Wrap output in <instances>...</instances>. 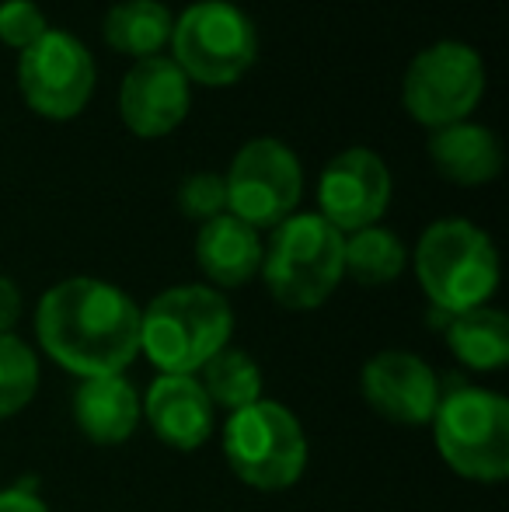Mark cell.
I'll use <instances>...</instances> for the list:
<instances>
[{"instance_id":"9a60e30c","label":"cell","mask_w":509,"mask_h":512,"mask_svg":"<svg viewBox=\"0 0 509 512\" xmlns=\"http://www.w3.org/2000/svg\"><path fill=\"white\" fill-rule=\"evenodd\" d=\"M262 251L265 244L258 241V230L234 213H220L199 223L196 262L203 276L220 290H238V286L252 283L262 269Z\"/></svg>"},{"instance_id":"4fadbf2b","label":"cell","mask_w":509,"mask_h":512,"mask_svg":"<svg viewBox=\"0 0 509 512\" xmlns=\"http://www.w3.org/2000/svg\"><path fill=\"white\" fill-rule=\"evenodd\" d=\"M189 77L178 70L171 56H147L123 77L119 88V115L126 129L143 140H157L182 126L189 115Z\"/></svg>"},{"instance_id":"ffe728a7","label":"cell","mask_w":509,"mask_h":512,"mask_svg":"<svg viewBox=\"0 0 509 512\" xmlns=\"http://www.w3.org/2000/svg\"><path fill=\"white\" fill-rule=\"evenodd\" d=\"M408 251L398 234L384 227H363L346 237L342 265L360 286H387L405 272Z\"/></svg>"},{"instance_id":"5b68a950","label":"cell","mask_w":509,"mask_h":512,"mask_svg":"<svg viewBox=\"0 0 509 512\" xmlns=\"http://www.w3.org/2000/svg\"><path fill=\"white\" fill-rule=\"evenodd\" d=\"M346 237L318 213H293L272 227L262 251V279L272 300L286 310H314L335 293L346 276Z\"/></svg>"},{"instance_id":"277c9868","label":"cell","mask_w":509,"mask_h":512,"mask_svg":"<svg viewBox=\"0 0 509 512\" xmlns=\"http://www.w3.org/2000/svg\"><path fill=\"white\" fill-rule=\"evenodd\" d=\"M433 439L443 464L482 485H499L509 474V405L503 394L464 380L440 384L433 411Z\"/></svg>"},{"instance_id":"d4e9b609","label":"cell","mask_w":509,"mask_h":512,"mask_svg":"<svg viewBox=\"0 0 509 512\" xmlns=\"http://www.w3.org/2000/svg\"><path fill=\"white\" fill-rule=\"evenodd\" d=\"M0 512H49V506L39 499L32 478H25L21 485L0 492Z\"/></svg>"},{"instance_id":"e0dca14e","label":"cell","mask_w":509,"mask_h":512,"mask_svg":"<svg viewBox=\"0 0 509 512\" xmlns=\"http://www.w3.org/2000/svg\"><path fill=\"white\" fill-rule=\"evenodd\" d=\"M429 161L454 185H485L503 171L496 133L478 122H450L429 133Z\"/></svg>"},{"instance_id":"cb8c5ba5","label":"cell","mask_w":509,"mask_h":512,"mask_svg":"<svg viewBox=\"0 0 509 512\" xmlns=\"http://www.w3.org/2000/svg\"><path fill=\"white\" fill-rule=\"evenodd\" d=\"M49 32L46 14L32 0H4L0 4V42L11 49H28Z\"/></svg>"},{"instance_id":"7402d4cb","label":"cell","mask_w":509,"mask_h":512,"mask_svg":"<svg viewBox=\"0 0 509 512\" xmlns=\"http://www.w3.org/2000/svg\"><path fill=\"white\" fill-rule=\"evenodd\" d=\"M39 391V359L18 335H0V422L32 405Z\"/></svg>"},{"instance_id":"ac0fdd59","label":"cell","mask_w":509,"mask_h":512,"mask_svg":"<svg viewBox=\"0 0 509 512\" xmlns=\"http://www.w3.org/2000/svg\"><path fill=\"white\" fill-rule=\"evenodd\" d=\"M447 345L468 370L496 373L509 363V321L496 307H475L454 314L443 328Z\"/></svg>"},{"instance_id":"ba28073f","label":"cell","mask_w":509,"mask_h":512,"mask_svg":"<svg viewBox=\"0 0 509 512\" xmlns=\"http://www.w3.org/2000/svg\"><path fill=\"white\" fill-rule=\"evenodd\" d=\"M485 95V63L468 42L443 39L422 49L405 70L401 102L429 129L464 122Z\"/></svg>"},{"instance_id":"5bb4252c","label":"cell","mask_w":509,"mask_h":512,"mask_svg":"<svg viewBox=\"0 0 509 512\" xmlns=\"http://www.w3.org/2000/svg\"><path fill=\"white\" fill-rule=\"evenodd\" d=\"M143 415H147L154 436L171 450L192 453L213 436V401L206 398L196 377H168L157 373L147 387Z\"/></svg>"},{"instance_id":"6da1fadb","label":"cell","mask_w":509,"mask_h":512,"mask_svg":"<svg viewBox=\"0 0 509 512\" xmlns=\"http://www.w3.org/2000/svg\"><path fill=\"white\" fill-rule=\"evenodd\" d=\"M35 338L74 377H112L140 356V307L105 279H63L42 293Z\"/></svg>"},{"instance_id":"44dd1931","label":"cell","mask_w":509,"mask_h":512,"mask_svg":"<svg viewBox=\"0 0 509 512\" xmlns=\"http://www.w3.org/2000/svg\"><path fill=\"white\" fill-rule=\"evenodd\" d=\"M203 391L206 398L213 401V408H224V411H241L255 401H262V370L245 349H224L203 366Z\"/></svg>"},{"instance_id":"d6986e66","label":"cell","mask_w":509,"mask_h":512,"mask_svg":"<svg viewBox=\"0 0 509 512\" xmlns=\"http://www.w3.org/2000/svg\"><path fill=\"white\" fill-rule=\"evenodd\" d=\"M171 25L175 18L161 0H119L105 14L102 32L116 53L147 60V56H161V49L171 42Z\"/></svg>"},{"instance_id":"484cf974","label":"cell","mask_w":509,"mask_h":512,"mask_svg":"<svg viewBox=\"0 0 509 512\" xmlns=\"http://www.w3.org/2000/svg\"><path fill=\"white\" fill-rule=\"evenodd\" d=\"M21 321V290L14 279L0 276V335H11V328Z\"/></svg>"},{"instance_id":"7a4b0ae2","label":"cell","mask_w":509,"mask_h":512,"mask_svg":"<svg viewBox=\"0 0 509 512\" xmlns=\"http://www.w3.org/2000/svg\"><path fill=\"white\" fill-rule=\"evenodd\" d=\"M234 335V310L213 286H171L140 310V352L168 377H196Z\"/></svg>"},{"instance_id":"7c38bea8","label":"cell","mask_w":509,"mask_h":512,"mask_svg":"<svg viewBox=\"0 0 509 512\" xmlns=\"http://www.w3.org/2000/svg\"><path fill=\"white\" fill-rule=\"evenodd\" d=\"M360 394L387 422L415 429L433 422V411L440 405V377L415 352L387 349L363 366Z\"/></svg>"},{"instance_id":"8fae6325","label":"cell","mask_w":509,"mask_h":512,"mask_svg":"<svg viewBox=\"0 0 509 512\" xmlns=\"http://www.w3.org/2000/svg\"><path fill=\"white\" fill-rule=\"evenodd\" d=\"M391 203V171L381 154L349 147L325 164L318 178V216L342 237L363 227H377Z\"/></svg>"},{"instance_id":"30bf717a","label":"cell","mask_w":509,"mask_h":512,"mask_svg":"<svg viewBox=\"0 0 509 512\" xmlns=\"http://www.w3.org/2000/svg\"><path fill=\"white\" fill-rule=\"evenodd\" d=\"M18 88L32 112L46 119H74L95 91V60L81 39L49 28L39 42L21 49Z\"/></svg>"},{"instance_id":"603a6c76","label":"cell","mask_w":509,"mask_h":512,"mask_svg":"<svg viewBox=\"0 0 509 512\" xmlns=\"http://www.w3.org/2000/svg\"><path fill=\"white\" fill-rule=\"evenodd\" d=\"M178 209H182L189 220H213V216L227 213V185L213 171H196L178 185Z\"/></svg>"},{"instance_id":"8992f818","label":"cell","mask_w":509,"mask_h":512,"mask_svg":"<svg viewBox=\"0 0 509 512\" xmlns=\"http://www.w3.org/2000/svg\"><path fill=\"white\" fill-rule=\"evenodd\" d=\"M224 457L248 488L286 492L307 471L304 425L290 408L262 398L227 418Z\"/></svg>"},{"instance_id":"9c48e42d","label":"cell","mask_w":509,"mask_h":512,"mask_svg":"<svg viewBox=\"0 0 509 512\" xmlns=\"http://www.w3.org/2000/svg\"><path fill=\"white\" fill-rule=\"evenodd\" d=\"M224 185L227 213H234L255 230H272L297 209L300 192H304V171H300L297 154L283 140L258 136L234 154Z\"/></svg>"},{"instance_id":"52a82bcc","label":"cell","mask_w":509,"mask_h":512,"mask_svg":"<svg viewBox=\"0 0 509 512\" xmlns=\"http://www.w3.org/2000/svg\"><path fill=\"white\" fill-rule=\"evenodd\" d=\"M171 60L189 81L227 88L241 81L258 56L255 25L231 0H199L171 25Z\"/></svg>"},{"instance_id":"2e32d148","label":"cell","mask_w":509,"mask_h":512,"mask_svg":"<svg viewBox=\"0 0 509 512\" xmlns=\"http://www.w3.org/2000/svg\"><path fill=\"white\" fill-rule=\"evenodd\" d=\"M143 401L123 373L81 380L74 391V422L98 446H119L136 432Z\"/></svg>"},{"instance_id":"3957f363","label":"cell","mask_w":509,"mask_h":512,"mask_svg":"<svg viewBox=\"0 0 509 512\" xmlns=\"http://www.w3.org/2000/svg\"><path fill=\"white\" fill-rule=\"evenodd\" d=\"M415 279L443 314L485 307L499 286V255L492 237L471 220H436L415 244Z\"/></svg>"}]
</instances>
